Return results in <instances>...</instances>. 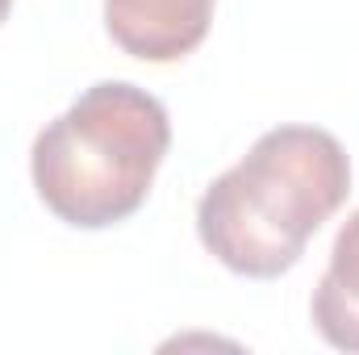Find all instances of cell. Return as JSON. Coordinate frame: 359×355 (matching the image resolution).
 I'll return each instance as SVG.
<instances>
[{"instance_id":"1","label":"cell","mask_w":359,"mask_h":355,"mask_svg":"<svg viewBox=\"0 0 359 355\" xmlns=\"http://www.w3.org/2000/svg\"><path fill=\"white\" fill-rule=\"evenodd\" d=\"M351 192V159L330 130L276 126L205 188L196 234L238 276L276 280L301 264L309 239Z\"/></svg>"},{"instance_id":"2","label":"cell","mask_w":359,"mask_h":355,"mask_svg":"<svg viewBox=\"0 0 359 355\" xmlns=\"http://www.w3.org/2000/svg\"><path fill=\"white\" fill-rule=\"evenodd\" d=\"M172 147L168 109L138 84L100 80L34 138L29 172L42 205L80 230H104L142 209Z\"/></svg>"},{"instance_id":"3","label":"cell","mask_w":359,"mask_h":355,"mask_svg":"<svg viewBox=\"0 0 359 355\" xmlns=\"http://www.w3.org/2000/svg\"><path fill=\"white\" fill-rule=\"evenodd\" d=\"M213 21V0H104L109 38L142 63L192 55Z\"/></svg>"},{"instance_id":"4","label":"cell","mask_w":359,"mask_h":355,"mask_svg":"<svg viewBox=\"0 0 359 355\" xmlns=\"http://www.w3.org/2000/svg\"><path fill=\"white\" fill-rule=\"evenodd\" d=\"M309 314L334 351L359 355V209L343 222L330 247V267L313 288Z\"/></svg>"},{"instance_id":"5","label":"cell","mask_w":359,"mask_h":355,"mask_svg":"<svg viewBox=\"0 0 359 355\" xmlns=\"http://www.w3.org/2000/svg\"><path fill=\"white\" fill-rule=\"evenodd\" d=\"M8 8H13V0H0V25H4V17H8Z\"/></svg>"}]
</instances>
